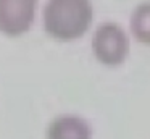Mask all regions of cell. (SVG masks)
<instances>
[{
    "instance_id": "3957f363",
    "label": "cell",
    "mask_w": 150,
    "mask_h": 139,
    "mask_svg": "<svg viewBox=\"0 0 150 139\" xmlns=\"http://www.w3.org/2000/svg\"><path fill=\"white\" fill-rule=\"evenodd\" d=\"M37 0H0V32L16 37L31 29Z\"/></svg>"
},
{
    "instance_id": "7a4b0ae2",
    "label": "cell",
    "mask_w": 150,
    "mask_h": 139,
    "mask_svg": "<svg viewBox=\"0 0 150 139\" xmlns=\"http://www.w3.org/2000/svg\"><path fill=\"white\" fill-rule=\"evenodd\" d=\"M92 53L105 66H120L129 55V37L118 23H102L92 36Z\"/></svg>"
},
{
    "instance_id": "6da1fadb",
    "label": "cell",
    "mask_w": 150,
    "mask_h": 139,
    "mask_svg": "<svg viewBox=\"0 0 150 139\" xmlns=\"http://www.w3.org/2000/svg\"><path fill=\"white\" fill-rule=\"evenodd\" d=\"M94 19L91 0H49L44 8V28L55 41L69 42L82 37Z\"/></svg>"
},
{
    "instance_id": "277c9868",
    "label": "cell",
    "mask_w": 150,
    "mask_h": 139,
    "mask_svg": "<svg viewBox=\"0 0 150 139\" xmlns=\"http://www.w3.org/2000/svg\"><path fill=\"white\" fill-rule=\"evenodd\" d=\"M47 139H92V129L81 116L62 115L50 123Z\"/></svg>"
},
{
    "instance_id": "5b68a950",
    "label": "cell",
    "mask_w": 150,
    "mask_h": 139,
    "mask_svg": "<svg viewBox=\"0 0 150 139\" xmlns=\"http://www.w3.org/2000/svg\"><path fill=\"white\" fill-rule=\"evenodd\" d=\"M131 32L144 45H150V0L142 2L131 15Z\"/></svg>"
}]
</instances>
